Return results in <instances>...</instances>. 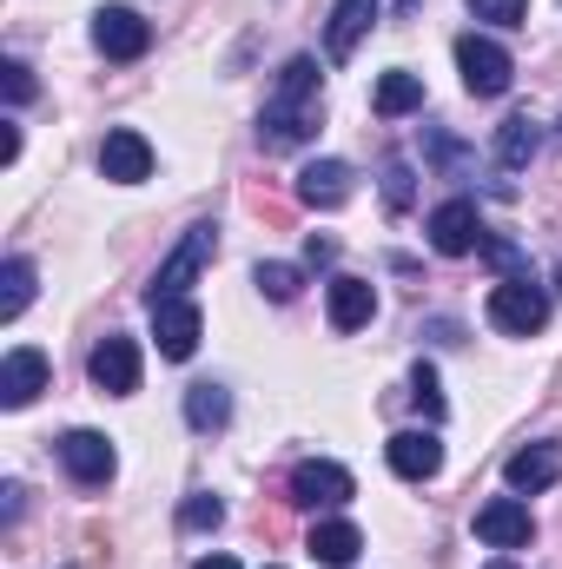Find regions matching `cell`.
<instances>
[{"label":"cell","instance_id":"27","mask_svg":"<svg viewBox=\"0 0 562 569\" xmlns=\"http://www.w3.org/2000/svg\"><path fill=\"white\" fill-rule=\"evenodd\" d=\"M411 405H418L430 425H443V391H436V371H430V365L411 371Z\"/></svg>","mask_w":562,"mask_h":569},{"label":"cell","instance_id":"31","mask_svg":"<svg viewBox=\"0 0 562 569\" xmlns=\"http://www.w3.org/2000/svg\"><path fill=\"white\" fill-rule=\"evenodd\" d=\"M0 159H7V166L20 159V127H7V133H0Z\"/></svg>","mask_w":562,"mask_h":569},{"label":"cell","instance_id":"25","mask_svg":"<svg viewBox=\"0 0 562 569\" xmlns=\"http://www.w3.org/2000/svg\"><path fill=\"white\" fill-rule=\"evenodd\" d=\"M225 523V503L219 497H185L179 503V530H219Z\"/></svg>","mask_w":562,"mask_h":569},{"label":"cell","instance_id":"23","mask_svg":"<svg viewBox=\"0 0 562 569\" xmlns=\"http://www.w3.org/2000/svg\"><path fill=\"white\" fill-rule=\"evenodd\" d=\"M536 146H543V133H536L530 120H503V133H496V159L516 172V166H530V159H536Z\"/></svg>","mask_w":562,"mask_h":569},{"label":"cell","instance_id":"29","mask_svg":"<svg viewBox=\"0 0 562 569\" xmlns=\"http://www.w3.org/2000/svg\"><path fill=\"white\" fill-rule=\"evenodd\" d=\"M0 73H7V100H13V107H27V100H33V73H27V60H7Z\"/></svg>","mask_w":562,"mask_h":569},{"label":"cell","instance_id":"10","mask_svg":"<svg viewBox=\"0 0 562 569\" xmlns=\"http://www.w3.org/2000/svg\"><path fill=\"white\" fill-rule=\"evenodd\" d=\"M93 47L107 60H140L145 47H152V27H145L133 7H100L93 13Z\"/></svg>","mask_w":562,"mask_h":569},{"label":"cell","instance_id":"7","mask_svg":"<svg viewBox=\"0 0 562 569\" xmlns=\"http://www.w3.org/2000/svg\"><path fill=\"white\" fill-rule=\"evenodd\" d=\"M199 331H205V318H199V305H192V298H159V305H152V338H159V358L185 365V358L199 351Z\"/></svg>","mask_w":562,"mask_h":569},{"label":"cell","instance_id":"11","mask_svg":"<svg viewBox=\"0 0 562 569\" xmlns=\"http://www.w3.org/2000/svg\"><path fill=\"white\" fill-rule=\"evenodd\" d=\"M40 391H47V351L13 345V351L0 358V405H7V411H27Z\"/></svg>","mask_w":562,"mask_h":569},{"label":"cell","instance_id":"15","mask_svg":"<svg viewBox=\"0 0 562 569\" xmlns=\"http://www.w3.org/2000/svg\"><path fill=\"white\" fill-rule=\"evenodd\" d=\"M100 172H107L113 186H140L145 172H152V146H145V133H133V127H113V133H107V146H100Z\"/></svg>","mask_w":562,"mask_h":569},{"label":"cell","instance_id":"14","mask_svg":"<svg viewBox=\"0 0 562 569\" xmlns=\"http://www.w3.org/2000/svg\"><path fill=\"white\" fill-rule=\"evenodd\" d=\"M344 199H351V166H344V159H311V166L298 172V206L338 212Z\"/></svg>","mask_w":562,"mask_h":569},{"label":"cell","instance_id":"19","mask_svg":"<svg viewBox=\"0 0 562 569\" xmlns=\"http://www.w3.org/2000/svg\"><path fill=\"white\" fill-rule=\"evenodd\" d=\"M358 550H364V530L358 523H344V517H324L318 530H311V557L331 569H351L358 563Z\"/></svg>","mask_w":562,"mask_h":569},{"label":"cell","instance_id":"8","mask_svg":"<svg viewBox=\"0 0 562 569\" xmlns=\"http://www.w3.org/2000/svg\"><path fill=\"white\" fill-rule=\"evenodd\" d=\"M53 457H60V470H67L73 483H87V490L120 470V457H113V443H107L100 430H67V437L53 443Z\"/></svg>","mask_w":562,"mask_h":569},{"label":"cell","instance_id":"32","mask_svg":"<svg viewBox=\"0 0 562 569\" xmlns=\"http://www.w3.org/2000/svg\"><path fill=\"white\" fill-rule=\"evenodd\" d=\"M192 569H239V563H232V557H199Z\"/></svg>","mask_w":562,"mask_h":569},{"label":"cell","instance_id":"22","mask_svg":"<svg viewBox=\"0 0 562 569\" xmlns=\"http://www.w3.org/2000/svg\"><path fill=\"white\" fill-rule=\"evenodd\" d=\"M27 298H33V266H27V259H7V266H0V318L13 325V318L27 311Z\"/></svg>","mask_w":562,"mask_h":569},{"label":"cell","instance_id":"33","mask_svg":"<svg viewBox=\"0 0 562 569\" xmlns=\"http://www.w3.org/2000/svg\"><path fill=\"white\" fill-rule=\"evenodd\" d=\"M490 569H516V563H510V557H496V563H490Z\"/></svg>","mask_w":562,"mask_h":569},{"label":"cell","instance_id":"21","mask_svg":"<svg viewBox=\"0 0 562 569\" xmlns=\"http://www.w3.org/2000/svg\"><path fill=\"white\" fill-rule=\"evenodd\" d=\"M225 418H232V391L225 385H192L185 391V425L192 430H219Z\"/></svg>","mask_w":562,"mask_h":569},{"label":"cell","instance_id":"12","mask_svg":"<svg viewBox=\"0 0 562 569\" xmlns=\"http://www.w3.org/2000/svg\"><path fill=\"white\" fill-rule=\"evenodd\" d=\"M476 537H483L490 550H523V543L536 537L530 503H523V497H490V503L476 510Z\"/></svg>","mask_w":562,"mask_h":569},{"label":"cell","instance_id":"5","mask_svg":"<svg viewBox=\"0 0 562 569\" xmlns=\"http://www.w3.org/2000/svg\"><path fill=\"white\" fill-rule=\"evenodd\" d=\"M87 378H93L107 398H133V391H140V345L120 338V331H107V338L93 345V358H87Z\"/></svg>","mask_w":562,"mask_h":569},{"label":"cell","instance_id":"16","mask_svg":"<svg viewBox=\"0 0 562 569\" xmlns=\"http://www.w3.org/2000/svg\"><path fill=\"white\" fill-rule=\"evenodd\" d=\"M562 477V450L556 443H523L510 463H503V483L516 490V497H536V490H550Z\"/></svg>","mask_w":562,"mask_h":569},{"label":"cell","instance_id":"13","mask_svg":"<svg viewBox=\"0 0 562 569\" xmlns=\"http://www.w3.org/2000/svg\"><path fill=\"white\" fill-rule=\"evenodd\" d=\"M384 457H391V470H398L404 483H430V477L443 470V443H436V430H398V437L384 443Z\"/></svg>","mask_w":562,"mask_h":569},{"label":"cell","instance_id":"34","mask_svg":"<svg viewBox=\"0 0 562 569\" xmlns=\"http://www.w3.org/2000/svg\"><path fill=\"white\" fill-rule=\"evenodd\" d=\"M272 569H279V563H272Z\"/></svg>","mask_w":562,"mask_h":569},{"label":"cell","instance_id":"28","mask_svg":"<svg viewBox=\"0 0 562 569\" xmlns=\"http://www.w3.org/2000/svg\"><path fill=\"white\" fill-rule=\"evenodd\" d=\"M384 199H391V212L411 206V166H404V159H391V172H384Z\"/></svg>","mask_w":562,"mask_h":569},{"label":"cell","instance_id":"2","mask_svg":"<svg viewBox=\"0 0 562 569\" xmlns=\"http://www.w3.org/2000/svg\"><path fill=\"white\" fill-rule=\"evenodd\" d=\"M212 259H219V226H212V219L185 226V239L159 259V272H152V284H145V298H152V305H159V298H185V284L199 279Z\"/></svg>","mask_w":562,"mask_h":569},{"label":"cell","instance_id":"20","mask_svg":"<svg viewBox=\"0 0 562 569\" xmlns=\"http://www.w3.org/2000/svg\"><path fill=\"white\" fill-rule=\"evenodd\" d=\"M371 107H378V120H404V113H418L423 107V80L418 73H404V67H391V73L378 80Z\"/></svg>","mask_w":562,"mask_h":569},{"label":"cell","instance_id":"24","mask_svg":"<svg viewBox=\"0 0 562 569\" xmlns=\"http://www.w3.org/2000/svg\"><path fill=\"white\" fill-rule=\"evenodd\" d=\"M252 284H259V291H265L272 305H291V298L304 291V272H298V266H279V259H272V266H259V272H252Z\"/></svg>","mask_w":562,"mask_h":569},{"label":"cell","instance_id":"17","mask_svg":"<svg viewBox=\"0 0 562 569\" xmlns=\"http://www.w3.org/2000/svg\"><path fill=\"white\" fill-rule=\"evenodd\" d=\"M378 7H384V0H338V7H331V27H324V53H331V60H351L358 40H364L371 20H378Z\"/></svg>","mask_w":562,"mask_h":569},{"label":"cell","instance_id":"1","mask_svg":"<svg viewBox=\"0 0 562 569\" xmlns=\"http://www.w3.org/2000/svg\"><path fill=\"white\" fill-rule=\"evenodd\" d=\"M318 120H324L318 60L298 53V60H284L279 87H272V100H265V113H259V146H265V152H291V146H304L318 133Z\"/></svg>","mask_w":562,"mask_h":569},{"label":"cell","instance_id":"9","mask_svg":"<svg viewBox=\"0 0 562 569\" xmlns=\"http://www.w3.org/2000/svg\"><path fill=\"white\" fill-rule=\"evenodd\" d=\"M430 246H436L443 259L483 252V219H476V206H470V199H443V206L430 212Z\"/></svg>","mask_w":562,"mask_h":569},{"label":"cell","instance_id":"26","mask_svg":"<svg viewBox=\"0 0 562 569\" xmlns=\"http://www.w3.org/2000/svg\"><path fill=\"white\" fill-rule=\"evenodd\" d=\"M476 20H490V27H523L530 20V0H463Z\"/></svg>","mask_w":562,"mask_h":569},{"label":"cell","instance_id":"6","mask_svg":"<svg viewBox=\"0 0 562 569\" xmlns=\"http://www.w3.org/2000/svg\"><path fill=\"white\" fill-rule=\"evenodd\" d=\"M351 490H358L351 470L331 457H304L291 470V503H304V510H338V503H351Z\"/></svg>","mask_w":562,"mask_h":569},{"label":"cell","instance_id":"4","mask_svg":"<svg viewBox=\"0 0 562 569\" xmlns=\"http://www.w3.org/2000/svg\"><path fill=\"white\" fill-rule=\"evenodd\" d=\"M490 325L510 331V338L543 331V325H550V291H543L536 279H503L496 291H490Z\"/></svg>","mask_w":562,"mask_h":569},{"label":"cell","instance_id":"18","mask_svg":"<svg viewBox=\"0 0 562 569\" xmlns=\"http://www.w3.org/2000/svg\"><path fill=\"white\" fill-rule=\"evenodd\" d=\"M324 305H331V325H338V331H358V325H371V311H378V291H371V279H351V272H338V279L324 284Z\"/></svg>","mask_w":562,"mask_h":569},{"label":"cell","instance_id":"3","mask_svg":"<svg viewBox=\"0 0 562 569\" xmlns=\"http://www.w3.org/2000/svg\"><path fill=\"white\" fill-rule=\"evenodd\" d=\"M456 73H463V87H470L476 100H496V93H510L516 60H510L503 40H490V33H463V40H456Z\"/></svg>","mask_w":562,"mask_h":569},{"label":"cell","instance_id":"30","mask_svg":"<svg viewBox=\"0 0 562 569\" xmlns=\"http://www.w3.org/2000/svg\"><path fill=\"white\" fill-rule=\"evenodd\" d=\"M331 252H338L331 239H311V246H304V259H311V266H331Z\"/></svg>","mask_w":562,"mask_h":569}]
</instances>
